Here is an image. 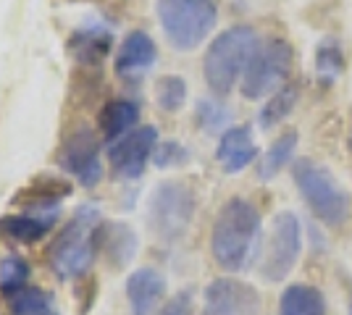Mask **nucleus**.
I'll list each match as a JSON object with an SVG mask.
<instances>
[{
	"label": "nucleus",
	"instance_id": "obj_18",
	"mask_svg": "<svg viewBox=\"0 0 352 315\" xmlns=\"http://www.w3.org/2000/svg\"><path fill=\"white\" fill-rule=\"evenodd\" d=\"M297 145H300V135L297 129H287L284 135H279L271 148L258 158V179L261 181H274L281 171L287 168V163L294 161V152H297Z\"/></svg>",
	"mask_w": 352,
	"mask_h": 315
},
{
	"label": "nucleus",
	"instance_id": "obj_1",
	"mask_svg": "<svg viewBox=\"0 0 352 315\" xmlns=\"http://www.w3.org/2000/svg\"><path fill=\"white\" fill-rule=\"evenodd\" d=\"M263 242V218L261 210L245 197H232L219 210L210 231L213 260L229 273L250 268L261 253Z\"/></svg>",
	"mask_w": 352,
	"mask_h": 315
},
{
	"label": "nucleus",
	"instance_id": "obj_7",
	"mask_svg": "<svg viewBox=\"0 0 352 315\" xmlns=\"http://www.w3.org/2000/svg\"><path fill=\"white\" fill-rule=\"evenodd\" d=\"M289 71H292V45L281 37L261 40L245 69L239 90L248 100H265L281 87H287Z\"/></svg>",
	"mask_w": 352,
	"mask_h": 315
},
{
	"label": "nucleus",
	"instance_id": "obj_6",
	"mask_svg": "<svg viewBox=\"0 0 352 315\" xmlns=\"http://www.w3.org/2000/svg\"><path fill=\"white\" fill-rule=\"evenodd\" d=\"M195 210H197V192L187 181L168 179L153 189L147 205V221L158 240L174 244L184 240V234L190 231Z\"/></svg>",
	"mask_w": 352,
	"mask_h": 315
},
{
	"label": "nucleus",
	"instance_id": "obj_14",
	"mask_svg": "<svg viewBox=\"0 0 352 315\" xmlns=\"http://www.w3.org/2000/svg\"><path fill=\"white\" fill-rule=\"evenodd\" d=\"M126 297L132 315H155L166 297V276L155 268H137L126 279Z\"/></svg>",
	"mask_w": 352,
	"mask_h": 315
},
{
	"label": "nucleus",
	"instance_id": "obj_8",
	"mask_svg": "<svg viewBox=\"0 0 352 315\" xmlns=\"http://www.w3.org/2000/svg\"><path fill=\"white\" fill-rule=\"evenodd\" d=\"M300 255H302V224L297 213L281 210L271 221L258 270L268 284H281L294 270Z\"/></svg>",
	"mask_w": 352,
	"mask_h": 315
},
{
	"label": "nucleus",
	"instance_id": "obj_16",
	"mask_svg": "<svg viewBox=\"0 0 352 315\" xmlns=\"http://www.w3.org/2000/svg\"><path fill=\"white\" fill-rule=\"evenodd\" d=\"M113 47V32L100 24H89V27H79L69 40V53L79 63H87V66H98L108 58Z\"/></svg>",
	"mask_w": 352,
	"mask_h": 315
},
{
	"label": "nucleus",
	"instance_id": "obj_20",
	"mask_svg": "<svg viewBox=\"0 0 352 315\" xmlns=\"http://www.w3.org/2000/svg\"><path fill=\"white\" fill-rule=\"evenodd\" d=\"M100 132L108 142H116L124 135H129L134 129V124L140 121V105L126 97H118L105 103V108L100 110Z\"/></svg>",
	"mask_w": 352,
	"mask_h": 315
},
{
	"label": "nucleus",
	"instance_id": "obj_12",
	"mask_svg": "<svg viewBox=\"0 0 352 315\" xmlns=\"http://www.w3.org/2000/svg\"><path fill=\"white\" fill-rule=\"evenodd\" d=\"M158 60V47L153 37L142 30H134L124 37V43L116 53V74L126 82L142 79V76L155 66Z\"/></svg>",
	"mask_w": 352,
	"mask_h": 315
},
{
	"label": "nucleus",
	"instance_id": "obj_30",
	"mask_svg": "<svg viewBox=\"0 0 352 315\" xmlns=\"http://www.w3.org/2000/svg\"><path fill=\"white\" fill-rule=\"evenodd\" d=\"M347 148L352 150V132H350V137H347Z\"/></svg>",
	"mask_w": 352,
	"mask_h": 315
},
{
	"label": "nucleus",
	"instance_id": "obj_29",
	"mask_svg": "<svg viewBox=\"0 0 352 315\" xmlns=\"http://www.w3.org/2000/svg\"><path fill=\"white\" fill-rule=\"evenodd\" d=\"M192 313H195V294H192V289H182L155 315H192Z\"/></svg>",
	"mask_w": 352,
	"mask_h": 315
},
{
	"label": "nucleus",
	"instance_id": "obj_22",
	"mask_svg": "<svg viewBox=\"0 0 352 315\" xmlns=\"http://www.w3.org/2000/svg\"><path fill=\"white\" fill-rule=\"evenodd\" d=\"M8 307L14 315H60L56 297L40 286H21L8 294Z\"/></svg>",
	"mask_w": 352,
	"mask_h": 315
},
{
	"label": "nucleus",
	"instance_id": "obj_9",
	"mask_svg": "<svg viewBox=\"0 0 352 315\" xmlns=\"http://www.w3.org/2000/svg\"><path fill=\"white\" fill-rule=\"evenodd\" d=\"M158 145V129L155 126H140L129 135L111 142L108 148V163L118 179L134 181L145 174L147 163L153 161V152Z\"/></svg>",
	"mask_w": 352,
	"mask_h": 315
},
{
	"label": "nucleus",
	"instance_id": "obj_11",
	"mask_svg": "<svg viewBox=\"0 0 352 315\" xmlns=\"http://www.w3.org/2000/svg\"><path fill=\"white\" fill-rule=\"evenodd\" d=\"M261 307L263 300L255 286L234 276H223L208 284L200 315H261Z\"/></svg>",
	"mask_w": 352,
	"mask_h": 315
},
{
	"label": "nucleus",
	"instance_id": "obj_17",
	"mask_svg": "<svg viewBox=\"0 0 352 315\" xmlns=\"http://www.w3.org/2000/svg\"><path fill=\"white\" fill-rule=\"evenodd\" d=\"M279 315H329V302L318 286L289 284L279 297Z\"/></svg>",
	"mask_w": 352,
	"mask_h": 315
},
{
	"label": "nucleus",
	"instance_id": "obj_24",
	"mask_svg": "<svg viewBox=\"0 0 352 315\" xmlns=\"http://www.w3.org/2000/svg\"><path fill=\"white\" fill-rule=\"evenodd\" d=\"M344 71V53L334 37H326L316 50V76L323 87L334 84L339 74Z\"/></svg>",
	"mask_w": 352,
	"mask_h": 315
},
{
	"label": "nucleus",
	"instance_id": "obj_5",
	"mask_svg": "<svg viewBox=\"0 0 352 315\" xmlns=\"http://www.w3.org/2000/svg\"><path fill=\"white\" fill-rule=\"evenodd\" d=\"M158 21L166 40L176 50H195L216 30V0H155Z\"/></svg>",
	"mask_w": 352,
	"mask_h": 315
},
{
	"label": "nucleus",
	"instance_id": "obj_25",
	"mask_svg": "<svg viewBox=\"0 0 352 315\" xmlns=\"http://www.w3.org/2000/svg\"><path fill=\"white\" fill-rule=\"evenodd\" d=\"M232 121V110L221 103V97H200L195 105V124L208 135H223L226 124Z\"/></svg>",
	"mask_w": 352,
	"mask_h": 315
},
{
	"label": "nucleus",
	"instance_id": "obj_31",
	"mask_svg": "<svg viewBox=\"0 0 352 315\" xmlns=\"http://www.w3.org/2000/svg\"><path fill=\"white\" fill-rule=\"evenodd\" d=\"M350 315H352V302H350Z\"/></svg>",
	"mask_w": 352,
	"mask_h": 315
},
{
	"label": "nucleus",
	"instance_id": "obj_23",
	"mask_svg": "<svg viewBox=\"0 0 352 315\" xmlns=\"http://www.w3.org/2000/svg\"><path fill=\"white\" fill-rule=\"evenodd\" d=\"M297 97H300V90H297L294 84H287V87H281L279 92H274V95L265 100L263 108H261V113H258V126H261L263 132L276 129L281 121H287V116L294 110Z\"/></svg>",
	"mask_w": 352,
	"mask_h": 315
},
{
	"label": "nucleus",
	"instance_id": "obj_2",
	"mask_svg": "<svg viewBox=\"0 0 352 315\" xmlns=\"http://www.w3.org/2000/svg\"><path fill=\"white\" fill-rule=\"evenodd\" d=\"M261 45V37L255 34L252 27H229L223 30L208 45L206 58H203V74H206L208 90L216 97H223L242 82L245 69H248L252 53Z\"/></svg>",
	"mask_w": 352,
	"mask_h": 315
},
{
	"label": "nucleus",
	"instance_id": "obj_10",
	"mask_svg": "<svg viewBox=\"0 0 352 315\" xmlns=\"http://www.w3.org/2000/svg\"><path fill=\"white\" fill-rule=\"evenodd\" d=\"M60 168L79 179L82 187H95L103 179V163H100V142L92 135V129L82 126L63 139L58 150Z\"/></svg>",
	"mask_w": 352,
	"mask_h": 315
},
{
	"label": "nucleus",
	"instance_id": "obj_15",
	"mask_svg": "<svg viewBox=\"0 0 352 315\" xmlns=\"http://www.w3.org/2000/svg\"><path fill=\"white\" fill-rule=\"evenodd\" d=\"M100 247H103L111 268L121 270L137 257L140 237H137V231L126 221H108L100 229Z\"/></svg>",
	"mask_w": 352,
	"mask_h": 315
},
{
	"label": "nucleus",
	"instance_id": "obj_4",
	"mask_svg": "<svg viewBox=\"0 0 352 315\" xmlns=\"http://www.w3.org/2000/svg\"><path fill=\"white\" fill-rule=\"evenodd\" d=\"M292 179L302 202L321 224L337 229L350 218L352 200L329 165L318 163L316 158H300L292 165Z\"/></svg>",
	"mask_w": 352,
	"mask_h": 315
},
{
	"label": "nucleus",
	"instance_id": "obj_21",
	"mask_svg": "<svg viewBox=\"0 0 352 315\" xmlns=\"http://www.w3.org/2000/svg\"><path fill=\"white\" fill-rule=\"evenodd\" d=\"M72 195V184L58 176H37L27 189L16 192L14 202L21 205H34V208H47V205H58L63 197Z\"/></svg>",
	"mask_w": 352,
	"mask_h": 315
},
{
	"label": "nucleus",
	"instance_id": "obj_27",
	"mask_svg": "<svg viewBox=\"0 0 352 315\" xmlns=\"http://www.w3.org/2000/svg\"><path fill=\"white\" fill-rule=\"evenodd\" d=\"M30 281V263L19 255H8L0 263V289L3 292H16Z\"/></svg>",
	"mask_w": 352,
	"mask_h": 315
},
{
	"label": "nucleus",
	"instance_id": "obj_13",
	"mask_svg": "<svg viewBox=\"0 0 352 315\" xmlns=\"http://www.w3.org/2000/svg\"><path fill=\"white\" fill-rule=\"evenodd\" d=\"M261 158V150L255 145V137L250 126H229L219 137L216 145V161L223 168V174H239L250 163H255Z\"/></svg>",
	"mask_w": 352,
	"mask_h": 315
},
{
	"label": "nucleus",
	"instance_id": "obj_3",
	"mask_svg": "<svg viewBox=\"0 0 352 315\" xmlns=\"http://www.w3.org/2000/svg\"><path fill=\"white\" fill-rule=\"evenodd\" d=\"M100 208L98 205H79L72 221L58 234L50 253V266L60 279H79L92 268L95 253L100 247Z\"/></svg>",
	"mask_w": 352,
	"mask_h": 315
},
{
	"label": "nucleus",
	"instance_id": "obj_28",
	"mask_svg": "<svg viewBox=\"0 0 352 315\" xmlns=\"http://www.w3.org/2000/svg\"><path fill=\"white\" fill-rule=\"evenodd\" d=\"M153 163L158 168H179V165L190 163V150L182 145V142H158L155 152H153Z\"/></svg>",
	"mask_w": 352,
	"mask_h": 315
},
{
	"label": "nucleus",
	"instance_id": "obj_19",
	"mask_svg": "<svg viewBox=\"0 0 352 315\" xmlns=\"http://www.w3.org/2000/svg\"><path fill=\"white\" fill-rule=\"evenodd\" d=\"M53 229V215H3L0 218V242L32 244L40 242Z\"/></svg>",
	"mask_w": 352,
	"mask_h": 315
},
{
	"label": "nucleus",
	"instance_id": "obj_26",
	"mask_svg": "<svg viewBox=\"0 0 352 315\" xmlns=\"http://www.w3.org/2000/svg\"><path fill=\"white\" fill-rule=\"evenodd\" d=\"M155 100L166 113H176L182 110V105L187 103V82L182 76H161L155 84Z\"/></svg>",
	"mask_w": 352,
	"mask_h": 315
}]
</instances>
